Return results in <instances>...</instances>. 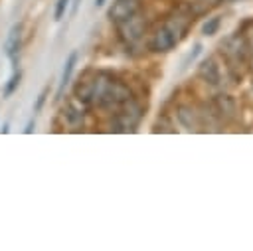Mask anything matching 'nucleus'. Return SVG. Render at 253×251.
Listing matches in <instances>:
<instances>
[{"label": "nucleus", "instance_id": "f8f14e48", "mask_svg": "<svg viewBox=\"0 0 253 251\" xmlns=\"http://www.w3.org/2000/svg\"><path fill=\"white\" fill-rule=\"evenodd\" d=\"M20 79H22V71H20V69H14L12 77L8 79V83H6V87H4V97H10V95H14V93L18 91Z\"/></svg>", "mask_w": 253, "mask_h": 251}, {"label": "nucleus", "instance_id": "f3484780", "mask_svg": "<svg viewBox=\"0 0 253 251\" xmlns=\"http://www.w3.org/2000/svg\"><path fill=\"white\" fill-rule=\"evenodd\" d=\"M34 126H36V121H34V117H32V119L28 121L26 128H24V132H26V134H32V132H34Z\"/></svg>", "mask_w": 253, "mask_h": 251}, {"label": "nucleus", "instance_id": "f257e3e1", "mask_svg": "<svg viewBox=\"0 0 253 251\" xmlns=\"http://www.w3.org/2000/svg\"><path fill=\"white\" fill-rule=\"evenodd\" d=\"M219 51H221V55L227 59L229 67L247 65L249 59H251V45H249V40H247L241 32H235V34L227 36V38L219 43Z\"/></svg>", "mask_w": 253, "mask_h": 251}, {"label": "nucleus", "instance_id": "39448f33", "mask_svg": "<svg viewBox=\"0 0 253 251\" xmlns=\"http://www.w3.org/2000/svg\"><path fill=\"white\" fill-rule=\"evenodd\" d=\"M140 8H142V0H115L107 12V18L113 24H119L126 18L134 16L136 12H140Z\"/></svg>", "mask_w": 253, "mask_h": 251}, {"label": "nucleus", "instance_id": "a211bd4d", "mask_svg": "<svg viewBox=\"0 0 253 251\" xmlns=\"http://www.w3.org/2000/svg\"><path fill=\"white\" fill-rule=\"evenodd\" d=\"M105 2H107V0H95V8H101Z\"/></svg>", "mask_w": 253, "mask_h": 251}, {"label": "nucleus", "instance_id": "4468645a", "mask_svg": "<svg viewBox=\"0 0 253 251\" xmlns=\"http://www.w3.org/2000/svg\"><path fill=\"white\" fill-rule=\"evenodd\" d=\"M69 2H71V0H57V2H55V10H53V20H61V18H63V14H65V10H67Z\"/></svg>", "mask_w": 253, "mask_h": 251}, {"label": "nucleus", "instance_id": "0eeeda50", "mask_svg": "<svg viewBox=\"0 0 253 251\" xmlns=\"http://www.w3.org/2000/svg\"><path fill=\"white\" fill-rule=\"evenodd\" d=\"M22 38H24V24L18 22L8 30V36H6V42H4V53L12 61L18 59V53L22 49Z\"/></svg>", "mask_w": 253, "mask_h": 251}, {"label": "nucleus", "instance_id": "6ab92c4d", "mask_svg": "<svg viewBox=\"0 0 253 251\" xmlns=\"http://www.w3.org/2000/svg\"><path fill=\"white\" fill-rule=\"evenodd\" d=\"M249 45H251V55H253V43H251V42H249Z\"/></svg>", "mask_w": 253, "mask_h": 251}, {"label": "nucleus", "instance_id": "7ed1b4c3", "mask_svg": "<svg viewBox=\"0 0 253 251\" xmlns=\"http://www.w3.org/2000/svg\"><path fill=\"white\" fill-rule=\"evenodd\" d=\"M146 18L140 14V12H136L134 16H130V18H126V20H123V22H119L117 24V30H119V36H121V40L125 42V43H136L142 36H144V32H146Z\"/></svg>", "mask_w": 253, "mask_h": 251}, {"label": "nucleus", "instance_id": "dca6fc26", "mask_svg": "<svg viewBox=\"0 0 253 251\" xmlns=\"http://www.w3.org/2000/svg\"><path fill=\"white\" fill-rule=\"evenodd\" d=\"M200 51H202V43H196V45H194V49L186 55V59H184V67H188V65H190L198 55H200Z\"/></svg>", "mask_w": 253, "mask_h": 251}, {"label": "nucleus", "instance_id": "20e7f679", "mask_svg": "<svg viewBox=\"0 0 253 251\" xmlns=\"http://www.w3.org/2000/svg\"><path fill=\"white\" fill-rule=\"evenodd\" d=\"M178 42H180V36L176 34V30L172 26L164 24L148 40V49L154 51V53H166V51L174 49L178 45Z\"/></svg>", "mask_w": 253, "mask_h": 251}, {"label": "nucleus", "instance_id": "423d86ee", "mask_svg": "<svg viewBox=\"0 0 253 251\" xmlns=\"http://www.w3.org/2000/svg\"><path fill=\"white\" fill-rule=\"evenodd\" d=\"M211 109L219 121H231L237 113V103L229 93H219L211 101Z\"/></svg>", "mask_w": 253, "mask_h": 251}, {"label": "nucleus", "instance_id": "9d476101", "mask_svg": "<svg viewBox=\"0 0 253 251\" xmlns=\"http://www.w3.org/2000/svg\"><path fill=\"white\" fill-rule=\"evenodd\" d=\"M176 119H178V123H180L186 130H190V132H194V130L200 128V117H198L196 109L190 107V105H178V107H176Z\"/></svg>", "mask_w": 253, "mask_h": 251}, {"label": "nucleus", "instance_id": "f03ea898", "mask_svg": "<svg viewBox=\"0 0 253 251\" xmlns=\"http://www.w3.org/2000/svg\"><path fill=\"white\" fill-rule=\"evenodd\" d=\"M140 117H142V107L134 99H130V101H126L125 105H121L117 109V113H115V117L111 121V126H113L111 130H115V132L134 130L138 121H140Z\"/></svg>", "mask_w": 253, "mask_h": 251}, {"label": "nucleus", "instance_id": "2eb2a0df", "mask_svg": "<svg viewBox=\"0 0 253 251\" xmlns=\"http://www.w3.org/2000/svg\"><path fill=\"white\" fill-rule=\"evenodd\" d=\"M47 95H49V87H43V89H42V93L38 95L36 105H34V113H40V111L43 109V105H45V101H47Z\"/></svg>", "mask_w": 253, "mask_h": 251}, {"label": "nucleus", "instance_id": "1a4fd4ad", "mask_svg": "<svg viewBox=\"0 0 253 251\" xmlns=\"http://www.w3.org/2000/svg\"><path fill=\"white\" fill-rule=\"evenodd\" d=\"M83 117H85V113H83V103H81V107H77V99L65 103V107L61 109V119H63V123H65L69 128H79V126L83 125Z\"/></svg>", "mask_w": 253, "mask_h": 251}, {"label": "nucleus", "instance_id": "6e6552de", "mask_svg": "<svg viewBox=\"0 0 253 251\" xmlns=\"http://www.w3.org/2000/svg\"><path fill=\"white\" fill-rule=\"evenodd\" d=\"M198 75H200L208 85L217 87V85L221 83V69H219L215 57H211V55L206 57V59L200 63V67H198Z\"/></svg>", "mask_w": 253, "mask_h": 251}, {"label": "nucleus", "instance_id": "ddd939ff", "mask_svg": "<svg viewBox=\"0 0 253 251\" xmlns=\"http://www.w3.org/2000/svg\"><path fill=\"white\" fill-rule=\"evenodd\" d=\"M219 26H221V16L208 18V20L204 22V26H202V34H204V36H213V34H217Z\"/></svg>", "mask_w": 253, "mask_h": 251}, {"label": "nucleus", "instance_id": "9b49d317", "mask_svg": "<svg viewBox=\"0 0 253 251\" xmlns=\"http://www.w3.org/2000/svg\"><path fill=\"white\" fill-rule=\"evenodd\" d=\"M77 59H79V53L77 51H71L69 57L65 59V65H63V71H61V79H59V87H57V97H55L57 101L63 97V91H65V87L71 81V75H73V69H75Z\"/></svg>", "mask_w": 253, "mask_h": 251}]
</instances>
